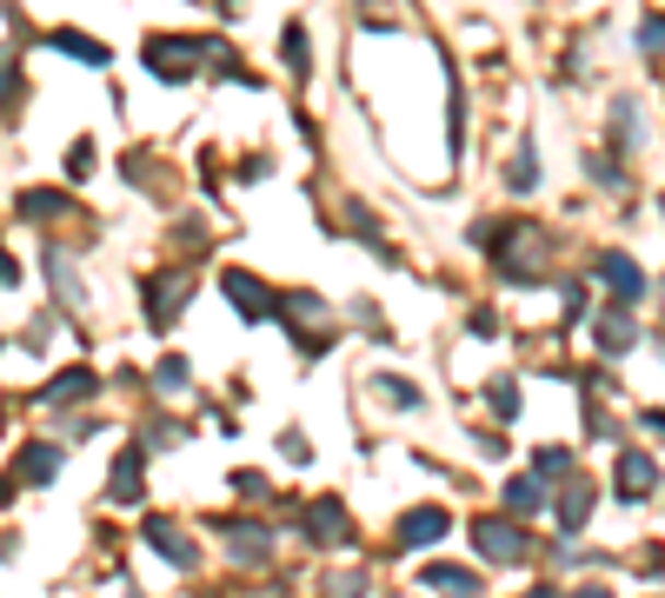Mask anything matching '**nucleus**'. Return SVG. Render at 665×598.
Segmentation results:
<instances>
[{
  "instance_id": "nucleus-31",
  "label": "nucleus",
  "mask_w": 665,
  "mask_h": 598,
  "mask_svg": "<svg viewBox=\"0 0 665 598\" xmlns=\"http://www.w3.org/2000/svg\"><path fill=\"white\" fill-rule=\"evenodd\" d=\"M326 591H332V598H360V591H366V578H360V572H332V585H326Z\"/></svg>"
},
{
  "instance_id": "nucleus-20",
  "label": "nucleus",
  "mask_w": 665,
  "mask_h": 598,
  "mask_svg": "<svg viewBox=\"0 0 665 598\" xmlns=\"http://www.w3.org/2000/svg\"><path fill=\"white\" fill-rule=\"evenodd\" d=\"M506 505H513V519L539 512V505H546V479H513V485H506Z\"/></svg>"
},
{
  "instance_id": "nucleus-25",
  "label": "nucleus",
  "mask_w": 665,
  "mask_h": 598,
  "mask_svg": "<svg viewBox=\"0 0 665 598\" xmlns=\"http://www.w3.org/2000/svg\"><path fill=\"white\" fill-rule=\"evenodd\" d=\"M533 466H539V479H565L572 453H565V446H539V453H533Z\"/></svg>"
},
{
  "instance_id": "nucleus-26",
  "label": "nucleus",
  "mask_w": 665,
  "mask_h": 598,
  "mask_svg": "<svg viewBox=\"0 0 665 598\" xmlns=\"http://www.w3.org/2000/svg\"><path fill=\"white\" fill-rule=\"evenodd\" d=\"M153 386H160V392H187V360H160Z\"/></svg>"
},
{
  "instance_id": "nucleus-7",
  "label": "nucleus",
  "mask_w": 665,
  "mask_h": 598,
  "mask_svg": "<svg viewBox=\"0 0 665 598\" xmlns=\"http://www.w3.org/2000/svg\"><path fill=\"white\" fill-rule=\"evenodd\" d=\"M306 539H313V546H353L347 505H340V499H319V505H306Z\"/></svg>"
},
{
  "instance_id": "nucleus-11",
  "label": "nucleus",
  "mask_w": 665,
  "mask_h": 598,
  "mask_svg": "<svg viewBox=\"0 0 665 598\" xmlns=\"http://www.w3.org/2000/svg\"><path fill=\"white\" fill-rule=\"evenodd\" d=\"M101 379H94V366H67V373H54L47 386H40V406H73V399H88Z\"/></svg>"
},
{
  "instance_id": "nucleus-14",
  "label": "nucleus",
  "mask_w": 665,
  "mask_h": 598,
  "mask_svg": "<svg viewBox=\"0 0 665 598\" xmlns=\"http://www.w3.org/2000/svg\"><path fill=\"white\" fill-rule=\"evenodd\" d=\"M47 47H54V54H67V60H80V67H107V47H101L94 34H80V27H54V34H47Z\"/></svg>"
},
{
  "instance_id": "nucleus-13",
  "label": "nucleus",
  "mask_w": 665,
  "mask_h": 598,
  "mask_svg": "<svg viewBox=\"0 0 665 598\" xmlns=\"http://www.w3.org/2000/svg\"><path fill=\"white\" fill-rule=\"evenodd\" d=\"M658 492V466L645 453H619V499H652Z\"/></svg>"
},
{
  "instance_id": "nucleus-22",
  "label": "nucleus",
  "mask_w": 665,
  "mask_h": 598,
  "mask_svg": "<svg viewBox=\"0 0 665 598\" xmlns=\"http://www.w3.org/2000/svg\"><path fill=\"white\" fill-rule=\"evenodd\" d=\"M14 101H21V54L0 47V107H14Z\"/></svg>"
},
{
  "instance_id": "nucleus-23",
  "label": "nucleus",
  "mask_w": 665,
  "mask_h": 598,
  "mask_svg": "<svg viewBox=\"0 0 665 598\" xmlns=\"http://www.w3.org/2000/svg\"><path fill=\"white\" fill-rule=\"evenodd\" d=\"M486 406H492V419H520V386L513 379H492L486 386Z\"/></svg>"
},
{
  "instance_id": "nucleus-29",
  "label": "nucleus",
  "mask_w": 665,
  "mask_h": 598,
  "mask_svg": "<svg viewBox=\"0 0 665 598\" xmlns=\"http://www.w3.org/2000/svg\"><path fill=\"white\" fill-rule=\"evenodd\" d=\"M380 392H386V399H399V406H420V399H427L420 386H406V379H393V373H380Z\"/></svg>"
},
{
  "instance_id": "nucleus-19",
  "label": "nucleus",
  "mask_w": 665,
  "mask_h": 598,
  "mask_svg": "<svg viewBox=\"0 0 665 598\" xmlns=\"http://www.w3.org/2000/svg\"><path fill=\"white\" fill-rule=\"evenodd\" d=\"M67 207H73V200L54 194V187H27V194H21V213H27V220H54V213H67Z\"/></svg>"
},
{
  "instance_id": "nucleus-30",
  "label": "nucleus",
  "mask_w": 665,
  "mask_h": 598,
  "mask_svg": "<svg viewBox=\"0 0 665 598\" xmlns=\"http://www.w3.org/2000/svg\"><path fill=\"white\" fill-rule=\"evenodd\" d=\"M639 47H645V54H665V14H652V21L639 27Z\"/></svg>"
},
{
  "instance_id": "nucleus-28",
  "label": "nucleus",
  "mask_w": 665,
  "mask_h": 598,
  "mask_svg": "<svg viewBox=\"0 0 665 598\" xmlns=\"http://www.w3.org/2000/svg\"><path fill=\"white\" fill-rule=\"evenodd\" d=\"M506 180H513L520 194H526V187H539V160H533V146H526V153L513 160V174H506Z\"/></svg>"
},
{
  "instance_id": "nucleus-17",
  "label": "nucleus",
  "mask_w": 665,
  "mask_h": 598,
  "mask_svg": "<svg viewBox=\"0 0 665 598\" xmlns=\"http://www.w3.org/2000/svg\"><path fill=\"white\" fill-rule=\"evenodd\" d=\"M593 339H599L606 353H626L632 339H639V326L626 319V306H606V313H599V326H593Z\"/></svg>"
},
{
  "instance_id": "nucleus-6",
  "label": "nucleus",
  "mask_w": 665,
  "mask_h": 598,
  "mask_svg": "<svg viewBox=\"0 0 665 598\" xmlns=\"http://www.w3.org/2000/svg\"><path fill=\"white\" fill-rule=\"evenodd\" d=\"M446 526H453V519H446V505H412L406 519H399V532H393V539H399L406 552H420V546H440V539H446Z\"/></svg>"
},
{
  "instance_id": "nucleus-33",
  "label": "nucleus",
  "mask_w": 665,
  "mask_h": 598,
  "mask_svg": "<svg viewBox=\"0 0 665 598\" xmlns=\"http://www.w3.org/2000/svg\"><path fill=\"white\" fill-rule=\"evenodd\" d=\"M14 280H21V267H14V253L0 246V286H14Z\"/></svg>"
},
{
  "instance_id": "nucleus-5",
  "label": "nucleus",
  "mask_w": 665,
  "mask_h": 598,
  "mask_svg": "<svg viewBox=\"0 0 665 598\" xmlns=\"http://www.w3.org/2000/svg\"><path fill=\"white\" fill-rule=\"evenodd\" d=\"M593 273L612 286V306H639V300H645V273L626 260V253H599V260H593Z\"/></svg>"
},
{
  "instance_id": "nucleus-3",
  "label": "nucleus",
  "mask_w": 665,
  "mask_h": 598,
  "mask_svg": "<svg viewBox=\"0 0 665 598\" xmlns=\"http://www.w3.org/2000/svg\"><path fill=\"white\" fill-rule=\"evenodd\" d=\"M200 47H207V40L160 34V40H147V54H140V60H147V73H153V80H187V73L200 67Z\"/></svg>"
},
{
  "instance_id": "nucleus-21",
  "label": "nucleus",
  "mask_w": 665,
  "mask_h": 598,
  "mask_svg": "<svg viewBox=\"0 0 665 598\" xmlns=\"http://www.w3.org/2000/svg\"><path fill=\"white\" fill-rule=\"evenodd\" d=\"M632 140H639V114L632 101H612V153H632Z\"/></svg>"
},
{
  "instance_id": "nucleus-18",
  "label": "nucleus",
  "mask_w": 665,
  "mask_h": 598,
  "mask_svg": "<svg viewBox=\"0 0 665 598\" xmlns=\"http://www.w3.org/2000/svg\"><path fill=\"white\" fill-rule=\"evenodd\" d=\"M47 286H54L67 306L88 300V293H80V273H73V253H54V246H47Z\"/></svg>"
},
{
  "instance_id": "nucleus-16",
  "label": "nucleus",
  "mask_w": 665,
  "mask_h": 598,
  "mask_svg": "<svg viewBox=\"0 0 665 598\" xmlns=\"http://www.w3.org/2000/svg\"><path fill=\"white\" fill-rule=\"evenodd\" d=\"M140 466H147V453H140V446H127V453L114 459V485H107V499H114V505H133V499H140Z\"/></svg>"
},
{
  "instance_id": "nucleus-32",
  "label": "nucleus",
  "mask_w": 665,
  "mask_h": 598,
  "mask_svg": "<svg viewBox=\"0 0 665 598\" xmlns=\"http://www.w3.org/2000/svg\"><path fill=\"white\" fill-rule=\"evenodd\" d=\"M639 425H645V433H658V439H665V406H652V412H639Z\"/></svg>"
},
{
  "instance_id": "nucleus-24",
  "label": "nucleus",
  "mask_w": 665,
  "mask_h": 598,
  "mask_svg": "<svg viewBox=\"0 0 665 598\" xmlns=\"http://www.w3.org/2000/svg\"><path fill=\"white\" fill-rule=\"evenodd\" d=\"M280 60L306 80V67H313V54H306V27H287V34H280Z\"/></svg>"
},
{
  "instance_id": "nucleus-8",
  "label": "nucleus",
  "mask_w": 665,
  "mask_h": 598,
  "mask_svg": "<svg viewBox=\"0 0 665 598\" xmlns=\"http://www.w3.org/2000/svg\"><path fill=\"white\" fill-rule=\"evenodd\" d=\"M220 539H226V552H233L240 565H260V559L273 552V532L254 526V519H220Z\"/></svg>"
},
{
  "instance_id": "nucleus-36",
  "label": "nucleus",
  "mask_w": 665,
  "mask_h": 598,
  "mask_svg": "<svg viewBox=\"0 0 665 598\" xmlns=\"http://www.w3.org/2000/svg\"><path fill=\"white\" fill-rule=\"evenodd\" d=\"M0 433H8V419H0Z\"/></svg>"
},
{
  "instance_id": "nucleus-35",
  "label": "nucleus",
  "mask_w": 665,
  "mask_h": 598,
  "mask_svg": "<svg viewBox=\"0 0 665 598\" xmlns=\"http://www.w3.org/2000/svg\"><path fill=\"white\" fill-rule=\"evenodd\" d=\"M526 598H559V591H552V585H539V591H526Z\"/></svg>"
},
{
  "instance_id": "nucleus-12",
  "label": "nucleus",
  "mask_w": 665,
  "mask_h": 598,
  "mask_svg": "<svg viewBox=\"0 0 665 598\" xmlns=\"http://www.w3.org/2000/svg\"><path fill=\"white\" fill-rule=\"evenodd\" d=\"M60 466H67V453H60L54 439H34V446L21 453V479H27V485H54Z\"/></svg>"
},
{
  "instance_id": "nucleus-15",
  "label": "nucleus",
  "mask_w": 665,
  "mask_h": 598,
  "mask_svg": "<svg viewBox=\"0 0 665 598\" xmlns=\"http://www.w3.org/2000/svg\"><path fill=\"white\" fill-rule=\"evenodd\" d=\"M420 585H427V591H440V598H479V578H472L466 565H427V572H420Z\"/></svg>"
},
{
  "instance_id": "nucleus-2",
  "label": "nucleus",
  "mask_w": 665,
  "mask_h": 598,
  "mask_svg": "<svg viewBox=\"0 0 665 598\" xmlns=\"http://www.w3.org/2000/svg\"><path fill=\"white\" fill-rule=\"evenodd\" d=\"M187 300H194V273H187V267H166V273L147 280V319H153V326H174Z\"/></svg>"
},
{
  "instance_id": "nucleus-4",
  "label": "nucleus",
  "mask_w": 665,
  "mask_h": 598,
  "mask_svg": "<svg viewBox=\"0 0 665 598\" xmlns=\"http://www.w3.org/2000/svg\"><path fill=\"white\" fill-rule=\"evenodd\" d=\"M220 293H226V300L240 306V319H246V326L273 319V293H267V286H260L254 273H240V267H233V273H220Z\"/></svg>"
},
{
  "instance_id": "nucleus-27",
  "label": "nucleus",
  "mask_w": 665,
  "mask_h": 598,
  "mask_svg": "<svg viewBox=\"0 0 665 598\" xmlns=\"http://www.w3.org/2000/svg\"><path fill=\"white\" fill-rule=\"evenodd\" d=\"M67 174H73V180H88V174H94V140H73V153H67Z\"/></svg>"
},
{
  "instance_id": "nucleus-34",
  "label": "nucleus",
  "mask_w": 665,
  "mask_h": 598,
  "mask_svg": "<svg viewBox=\"0 0 665 598\" xmlns=\"http://www.w3.org/2000/svg\"><path fill=\"white\" fill-rule=\"evenodd\" d=\"M579 598H612V591H606V585H586V591H579Z\"/></svg>"
},
{
  "instance_id": "nucleus-9",
  "label": "nucleus",
  "mask_w": 665,
  "mask_h": 598,
  "mask_svg": "<svg viewBox=\"0 0 665 598\" xmlns=\"http://www.w3.org/2000/svg\"><path fill=\"white\" fill-rule=\"evenodd\" d=\"M586 519H593V479H586V472H565V492H559V532H565V539L586 532Z\"/></svg>"
},
{
  "instance_id": "nucleus-1",
  "label": "nucleus",
  "mask_w": 665,
  "mask_h": 598,
  "mask_svg": "<svg viewBox=\"0 0 665 598\" xmlns=\"http://www.w3.org/2000/svg\"><path fill=\"white\" fill-rule=\"evenodd\" d=\"M472 552L492 565H520L533 552V532L520 519H472Z\"/></svg>"
},
{
  "instance_id": "nucleus-10",
  "label": "nucleus",
  "mask_w": 665,
  "mask_h": 598,
  "mask_svg": "<svg viewBox=\"0 0 665 598\" xmlns=\"http://www.w3.org/2000/svg\"><path fill=\"white\" fill-rule=\"evenodd\" d=\"M147 546H153V552H160L166 565H174V572H194V565H200L194 539H187V532H180L174 519H153V526H147Z\"/></svg>"
}]
</instances>
